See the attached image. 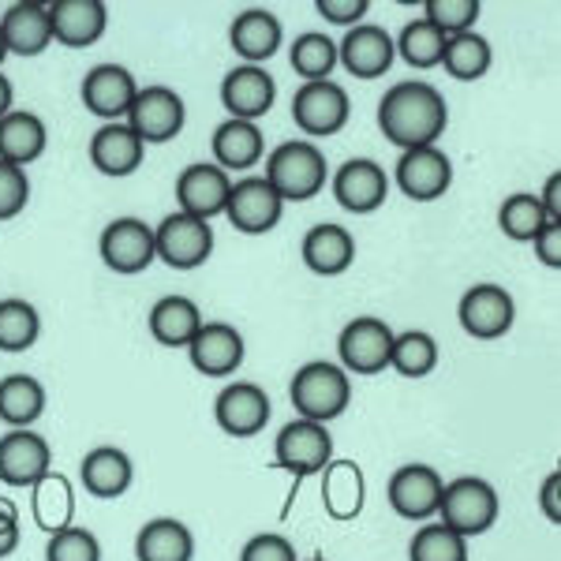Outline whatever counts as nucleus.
I'll use <instances>...</instances> for the list:
<instances>
[{"label":"nucleus","mask_w":561,"mask_h":561,"mask_svg":"<svg viewBox=\"0 0 561 561\" xmlns=\"http://www.w3.org/2000/svg\"><path fill=\"white\" fill-rule=\"evenodd\" d=\"M449 128V105L438 87L431 83H397L378 102V131L397 150L438 147V139Z\"/></svg>","instance_id":"nucleus-1"},{"label":"nucleus","mask_w":561,"mask_h":561,"mask_svg":"<svg viewBox=\"0 0 561 561\" xmlns=\"http://www.w3.org/2000/svg\"><path fill=\"white\" fill-rule=\"evenodd\" d=\"M288 397H293V409L300 412V420L325 423V427H330V423L341 420L352 404L348 370L341 364H330V359H311V364H304L293 375Z\"/></svg>","instance_id":"nucleus-2"},{"label":"nucleus","mask_w":561,"mask_h":561,"mask_svg":"<svg viewBox=\"0 0 561 561\" xmlns=\"http://www.w3.org/2000/svg\"><path fill=\"white\" fill-rule=\"evenodd\" d=\"M262 176L280 195V203H307L330 184V161L314 142H280L270 150Z\"/></svg>","instance_id":"nucleus-3"},{"label":"nucleus","mask_w":561,"mask_h":561,"mask_svg":"<svg viewBox=\"0 0 561 561\" xmlns=\"http://www.w3.org/2000/svg\"><path fill=\"white\" fill-rule=\"evenodd\" d=\"M497 513H502L497 491L479 476H460V479H454V483H446L442 502H438L442 524H446V528H454L457 536H465V539L491 531Z\"/></svg>","instance_id":"nucleus-4"},{"label":"nucleus","mask_w":561,"mask_h":561,"mask_svg":"<svg viewBox=\"0 0 561 561\" xmlns=\"http://www.w3.org/2000/svg\"><path fill=\"white\" fill-rule=\"evenodd\" d=\"M153 251L158 262H165L169 270H195L214 255V229L203 217H192L184 210L161 217L153 225Z\"/></svg>","instance_id":"nucleus-5"},{"label":"nucleus","mask_w":561,"mask_h":561,"mask_svg":"<svg viewBox=\"0 0 561 561\" xmlns=\"http://www.w3.org/2000/svg\"><path fill=\"white\" fill-rule=\"evenodd\" d=\"M274 460H277V468H285V472L296 479L319 476L333 460L330 427H325V423H311V420L285 423L274 438Z\"/></svg>","instance_id":"nucleus-6"},{"label":"nucleus","mask_w":561,"mask_h":561,"mask_svg":"<svg viewBox=\"0 0 561 561\" xmlns=\"http://www.w3.org/2000/svg\"><path fill=\"white\" fill-rule=\"evenodd\" d=\"M184 121H187L184 98L169 87H139L128 116H124V124H128L147 147L173 142L176 135L184 131Z\"/></svg>","instance_id":"nucleus-7"},{"label":"nucleus","mask_w":561,"mask_h":561,"mask_svg":"<svg viewBox=\"0 0 561 561\" xmlns=\"http://www.w3.org/2000/svg\"><path fill=\"white\" fill-rule=\"evenodd\" d=\"M352 116V102L348 90L333 79H322V83H304L293 98V121L296 128L311 139H330L348 124Z\"/></svg>","instance_id":"nucleus-8"},{"label":"nucleus","mask_w":561,"mask_h":561,"mask_svg":"<svg viewBox=\"0 0 561 561\" xmlns=\"http://www.w3.org/2000/svg\"><path fill=\"white\" fill-rule=\"evenodd\" d=\"M98 251H102V262L113 274L135 277L158 262V251H153V229L142 217H116L102 229V240H98Z\"/></svg>","instance_id":"nucleus-9"},{"label":"nucleus","mask_w":561,"mask_h":561,"mask_svg":"<svg viewBox=\"0 0 561 561\" xmlns=\"http://www.w3.org/2000/svg\"><path fill=\"white\" fill-rule=\"evenodd\" d=\"M389 352H393V330L382 319H352L337 337V356L348 375H382L389 367Z\"/></svg>","instance_id":"nucleus-10"},{"label":"nucleus","mask_w":561,"mask_h":561,"mask_svg":"<svg viewBox=\"0 0 561 561\" xmlns=\"http://www.w3.org/2000/svg\"><path fill=\"white\" fill-rule=\"evenodd\" d=\"M457 319L465 325L468 337L476 341H497L513 330L517 322V304L513 296L505 293L502 285H472L465 296H460V307H457Z\"/></svg>","instance_id":"nucleus-11"},{"label":"nucleus","mask_w":561,"mask_h":561,"mask_svg":"<svg viewBox=\"0 0 561 561\" xmlns=\"http://www.w3.org/2000/svg\"><path fill=\"white\" fill-rule=\"evenodd\" d=\"M280 214H285V203H280V195L266 184V176L232 180L225 217H229L237 232H243V237H262V232L277 229Z\"/></svg>","instance_id":"nucleus-12"},{"label":"nucleus","mask_w":561,"mask_h":561,"mask_svg":"<svg viewBox=\"0 0 561 561\" xmlns=\"http://www.w3.org/2000/svg\"><path fill=\"white\" fill-rule=\"evenodd\" d=\"M270 412H274L270 393L255 382H229L214 401L217 427L232 434V438H255V434H262L270 423Z\"/></svg>","instance_id":"nucleus-13"},{"label":"nucleus","mask_w":561,"mask_h":561,"mask_svg":"<svg viewBox=\"0 0 561 561\" xmlns=\"http://www.w3.org/2000/svg\"><path fill=\"white\" fill-rule=\"evenodd\" d=\"M393 180L412 203H434V198H442L449 192V184H454V161L438 147L404 150L393 165Z\"/></svg>","instance_id":"nucleus-14"},{"label":"nucleus","mask_w":561,"mask_h":561,"mask_svg":"<svg viewBox=\"0 0 561 561\" xmlns=\"http://www.w3.org/2000/svg\"><path fill=\"white\" fill-rule=\"evenodd\" d=\"M139 94V83L124 65H98L83 76L79 98H83L87 113H94L105 124H121Z\"/></svg>","instance_id":"nucleus-15"},{"label":"nucleus","mask_w":561,"mask_h":561,"mask_svg":"<svg viewBox=\"0 0 561 561\" xmlns=\"http://www.w3.org/2000/svg\"><path fill=\"white\" fill-rule=\"evenodd\" d=\"M277 102V79L259 65H237L221 79V105L229 121H251L266 116Z\"/></svg>","instance_id":"nucleus-16"},{"label":"nucleus","mask_w":561,"mask_h":561,"mask_svg":"<svg viewBox=\"0 0 561 561\" xmlns=\"http://www.w3.org/2000/svg\"><path fill=\"white\" fill-rule=\"evenodd\" d=\"M442 491H446V479L434 472L431 465H404L389 476V505H393L397 517L404 520H427L438 513Z\"/></svg>","instance_id":"nucleus-17"},{"label":"nucleus","mask_w":561,"mask_h":561,"mask_svg":"<svg viewBox=\"0 0 561 561\" xmlns=\"http://www.w3.org/2000/svg\"><path fill=\"white\" fill-rule=\"evenodd\" d=\"M53 472V449L31 427H12L0 438V483L34 486Z\"/></svg>","instance_id":"nucleus-18"},{"label":"nucleus","mask_w":561,"mask_h":561,"mask_svg":"<svg viewBox=\"0 0 561 561\" xmlns=\"http://www.w3.org/2000/svg\"><path fill=\"white\" fill-rule=\"evenodd\" d=\"M333 198L348 214H375L389 195V173L375 158H348L333 173Z\"/></svg>","instance_id":"nucleus-19"},{"label":"nucleus","mask_w":561,"mask_h":561,"mask_svg":"<svg viewBox=\"0 0 561 561\" xmlns=\"http://www.w3.org/2000/svg\"><path fill=\"white\" fill-rule=\"evenodd\" d=\"M393 60H397L393 34L375 23L352 26L337 45V65H345L348 76H356V79H382L389 76Z\"/></svg>","instance_id":"nucleus-20"},{"label":"nucleus","mask_w":561,"mask_h":561,"mask_svg":"<svg viewBox=\"0 0 561 561\" xmlns=\"http://www.w3.org/2000/svg\"><path fill=\"white\" fill-rule=\"evenodd\" d=\"M229 192H232V176L225 173L221 165H214V161H195V165H187L176 180L180 210L203 217V221H214L217 214H225Z\"/></svg>","instance_id":"nucleus-21"},{"label":"nucleus","mask_w":561,"mask_h":561,"mask_svg":"<svg viewBox=\"0 0 561 561\" xmlns=\"http://www.w3.org/2000/svg\"><path fill=\"white\" fill-rule=\"evenodd\" d=\"M187 359L198 375L206 378H229L243 364V337L229 322H203L195 341L187 345Z\"/></svg>","instance_id":"nucleus-22"},{"label":"nucleus","mask_w":561,"mask_h":561,"mask_svg":"<svg viewBox=\"0 0 561 561\" xmlns=\"http://www.w3.org/2000/svg\"><path fill=\"white\" fill-rule=\"evenodd\" d=\"M53 20V42L68 45V49H90L102 42L108 26L105 0H53L49 4Z\"/></svg>","instance_id":"nucleus-23"},{"label":"nucleus","mask_w":561,"mask_h":561,"mask_svg":"<svg viewBox=\"0 0 561 561\" xmlns=\"http://www.w3.org/2000/svg\"><path fill=\"white\" fill-rule=\"evenodd\" d=\"M280 42H285V26L274 12H266V8H248V12H240L237 20L229 23V45L237 49V57L243 65H266V60H274V53L280 49Z\"/></svg>","instance_id":"nucleus-24"},{"label":"nucleus","mask_w":561,"mask_h":561,"mask_svg":"<svg viewBox=\"0 0 561 561\" xmlns=\"http://www.w3.org/2000/svg\"><path fill=\"white\" fill-rule=\"evenodd\" d=\"M147 158V142L128 124H102L90 135V165L102 176H131Z\"/></svg>","instance_id":"nucleus-25"},{"label":"nucleus","mask_w":561,"mask_h":561,"mask_svg":"<svg viewBox=\"0 0 561 561\" xmlns=\"http://www.w3.org/2000/svg\"><path fill=\"white\" fill-rule=\"evenodd\" d=\"M322 510L330 520H356L367 505V479L356 460L333 457L322 468Z\"/></svg>","instance_id":"nucleus-26"},{"label":"nucleus","mask_w":561,"mask_h":561,"mask_svg":"<svg viewBox=\"0 0 561 561\" xmlns=\"http://www.w3.org/2000/svg\"><path fill=\"white\" fill-rule=\"evenodd\" d=\"M0 34H4L8 57H38L53 42L49 4H31V0L12 4L0 15Z\"/></svg>","instance_id":"nucleus-27"},{"label":"nucleus","mask_w":561,"mask_h":561,"mask_svg":"<svg viewBox=\"0 0 561 561\" xmlns=\"http://www.w3.org/2000/svg\"><path fill=\"white\" fill-rule=\"evenodd\" d=\"M300 255H304V266L311 270V274L341 277L352 262H356V240H352V232L341 229V225L322 221L304 237Z\"/></svg>","instance_id":"nucleus-28"},{"label":"nucleus","mask_w":561,"mask_h":561,"mask_svg":"<svg viewBox=\"0 0 561 561\" xmlns=\"http://www.w3.org/2000/svg\"><path fill=\"white\" fill-rule=\"evenodd\" d=\"M210 147L214 165H221L225 173H248V169H255L266 158V135L251 121H225L217 124Z\"/></svg>","instance_id":"nucleus-29"},{"label":"nucleus","mask_w":561,"mask_h":561,"mask_svg":"<svg viewBox=\"0 0 561 561\" xmlns=\"http://www.w3.org/2000/svg\"><path fill=\"white\" fill-rule=\"evenodd\" d=\"M79 479H83L87 494L102 497V502H113V497L128 494L131 479H135V465L124 449L116 446H98L90 449L79 465Z\"/></svg>","instance_id":"nucleus-30"},{"label":"nucleus","mask_w":561,"mask_h":561,"mask_svg":"<svg viewBox=\"0 0 561 561\" xmlns=\"http://www.w3.org/2000/svg\"><path fill=\"white\" fill-rule=\"evenodd\" d=\"M147 325L158 345L187 348L195 341V333L203 330V311H198V304L187 300V296H161V300L150 307Z\"/></svg>","instance_id":"nucleus-31"},{"label":"nucleus","mask_w":561,"mask_h":561,"mask_svg":"<svg viewBox=\"0 0 561 561\" xmlns=\"http://www.w3.org/2000/svg\"><path fill=\"white\" fill-rule=\"evenodd\" d=\"M45 147H49V131H45L42 116H34L31 108H12L0 121V161L26 169L31 161L42 158Z\"/></svg>","instance_id":"nucleus-32"},{"label":"nucleus","mask_w":561,"mask_h":561,"mask_svg":"<svg viewBox=\"0 0 561 561\" xmlns=\"http://www.w3.org/2000/svg\"><path fill=\"white\" fill-rule=\"evenodd\" d=\"M135 558L139 561H192L195 536L184 520L176 517H153L135 536Z\"/></svg>","instance_id":"nucleus-33"},{"label":"nucleus","mask_w":561,"mask_h":561,"mask_svg":"<svg viewBox=\"0 0 561 561\" xmlns=\"http://www.w3.org/2000/svg\"><path fill=\"white\" fill-rule=\"evenodd\" d=\"M31 510H34V524L49 536L71 528V517H76V491L65 476L49 472L42 476L38 483L31 486Z\"/></svg>","instance_id":"nucleus-34"},{"label":"nucleus","mask_w":561,"mask_h":561,"mask_svg":"<svg viewBox=\"0 0 561 561\" xmlns=\"http://www.w3.org/2000/svg\"><path fill=\"white\" fill-rule=\"evenodd\" d=\"M45 412V386L34 375L0 378V420L8 427H31Z\"/></svg>","instance_id":"nucleus-35"},{"label":"nucleus","mask_w":561,"mask_h":561,"mask_svg":"<svg viewBox=\"0 0 561 561\" xmlns=\"http://www.w3.org/2000/svg\"><path fill=\"white\" fill-rule=\"evenodd\" d=\"M491 42L479 31L457 34V38H446V53H442V68L457 79V83H476L491 71Z\"/></svg>","instance_id":"nucleus-36"},{"label":"nucleus","mask_w":561,"mask_h":561,"mask_svg":"<svg viewBox=\"0 0 561 561\" xmlns=\"http://www.w3.org/2000/svg\"><path fill=\"white\" fill-rule=\"evenodd\" d=\"M42 337V314L31 300H0V352H31Z\"/></svg>","instance_id":"nucleus-37"},{"label":"nucleus","mask_w":561,"mask_h":561,"mask_svg":"<svg viewBox=\"0 0 561 561\" xmlns=\"http://www.w3.org/2000/svg\"><path fill=\"white\" fill-rule=\"evenodd\" d=\"M288 60H293V71L304 83H322V79H330L333 68H337V42L322 31H307L293 42Z\"/></svg>","instance_id":"nucleus-38"},{"label":"nucleus","mask_w":561,"mask_h":561,"mask_svg":"<svg viewBox=\"0 0 561 561\" xmlns=\"http://www.w3.org/2000/svg\"><path fill=\"white\" fill-rule=\"evenodd\" d=\"M397 45V57L404 60V65L427 71V68H442V53H446V34L438 31V26H431L427 20H412L404 23V31L393 38Z\"/></svg>","instance_id":"nucleus-39"},{"label":"nucleus","mask_w":561,"mask_h":561,"mask_svg":"<svg viewBox=\"0 0 561 561\" xmlns=\"http://www.w3.org/2000/svg\"><path fill=\"white\" fill-rule=\"evenodd\" d=\"M389 367L404 378H427L438 367V341L423 330L393 333V352H389Z\"/></svg>","instance_id":"nucleus-40"},{"label":"nucleus","mask_w":561,"mask_h":561,"mask_svg":"<svg viewBox=\"0 0 561 561\" xmlns=\"http://www.w3.org/2000/svg\"><path fill=\"white\" fill-rule=\"evenodd\" d=\"M547 221H550V217H547V210H542L539 195H531V192H517V195H510L502 206H497V229H502L510 240H517V243H531V240H536V232Z\"/></svg>","instance_id":"nucleus-41"},{"label":"nucleus","mask_w":561,"mask_h":561,"mask_svg":"<svg viewBox=\"0 0 561 561\" xmlns=\"http://www.w3.org/2000/svg\"><path fill=\"white\" fill-rule=\"evenodd\" d=\"M409 561H468V539L446 524H427L412 536Z\"/></svg>","instance_id":"nucleus-42"},{"label":"nucleus","mask_w":561,"mask_h":561,"mask_svg":"<svg viewBox=\"0 0 561 561\" xmlns=\"http://www.w3.org/2000/svg\"><path fill=\"white\" fill-rule=\"evenodd\" d=\"M479 15H483L479 0H427V4H423V20L431 26H438L446 38L476 31Z\"/></svg>","instance_id":"nucleus-43"},{"label":"nucleus","mask_w":561,"mask_h":561,"mask_svg":"<svg viewBox=\"0 0 561 561\" xmlns=\"http://www.w3.org/2000/svg\"><path fill=\"white\" fill-rule=\"evenodd\" d=\"M45 561H102V542H98L94 531L71 524V528L49 536Z\"/></svg>","instance_id":"nucleus-44"},{"label":"nucleus","mask_w":561,"mask_h":561,"mask_svg":"<svg viewBox=\"0 0 561 561\" xmlns=\"http://www.w3.org/2000/svg\"><path fill=\"white\" fill-rule=\"evenodd\" d=\"M26 203H31V176H26V169L0 161V221L20 217Z\"/></svg>","instance_id":"nucleus-45"},{"label":"nucleus","mask_w":561,"mask_h":561,"mask_svg":"<svg viewBox=\"0 0 561 561\" xmlns=\"http://www.w3.org/2000/svg\"><path fill=\"white\" fill-rule=\"evenodd\" d=\"M240 561H300V558H296V547L285 536H277V531H262V536L243 542Z\"/></svg>","instance_id":"nucleus-46"},{"label":"nucleus","mask_w":561,"mask_h":561,"mask_svg":"<svg viewBox=\"0 0 561 561\" xmlns=\"http://www.w3.org/2000/svg\"><path fill=\"white\" fill-rule=\"evenodd\" d=\"M314 12L333 26H359L370 12V0H314Z\"/></svg>","instance_id":"nucleus-47"},{"label":"nucleus","mask_w":561,"mask_h":561,"mask_svg":"<svg viewBox=\"0 0 561 561\" xmlns=\"http://www.w3.org/2000/svg\"><path fill=\"white\" fill-rule=\"evenodd\" d=\"M531 248H536V259L542 262V266L558 270L561 266V221L542 225V229L536 232V240H531Z\"/></svg>","instance_id":"nucleus-48"},{"label":"nucleus","mask_w":561,"mask_h":561,"mask_svg":"<svg viewBox=\"0 0 561 561\" xmlns=\"http://www.w3.org/2000/svg\"><path fill=\"white\" fill-rule=\"evenodd\" d=\"M20 547V513L8 497H0V558H8Z\"/></svg>","instance_id":"nucleus-49"},{"label":"nucleus","mask_w":561,"mask_h":561,"mask_svg":"<svg viewBox=\"0 0 561 561\" xmlns=\"http://www.w3.org/2000/svg\"><path fill=\"white\" fill-rule=\"evenodd\" d=\"M558 491H561V476H558V472H550L547 479H542V486H539V510L547 513V520H550V524H561Z\"/></svg>","instance_id":"nucleus-50"},{"label":"nucleus","mask_w":561,"mask_h":561,"mask_svg":"<svg viewBox=\"0 0 561 561\" xmlns=\"http://www.w3.org/2000/svg\"><path fill=\"white\" fill-rule=\"evenodd\" d=\"M539 203H542V210H547L550 221H561V176H558V173H550V176H547Z\"/></svg>","instance_id":"nucleus-51"},{"label":"nucleus","mask_w":561,"mask_h":561,"mask_svg":"<svg viewBox=\"0 0 561 561\" xmlns=\"http://www.w3.org/2000/svg\"><path fill=\"white\" fill-rule=\"evenodd\" d=\"M12 102H15V90H12V79L0 71V121L12 113Z\"/></svg>","instance_id":"nucleus-52"},{"label":"nucleus","mask_w":561,"mask_h":561,"mask_svg":"<svg viewBox=\"0 0 561 561\" xmlns=\"http://www.w3.org/2000/svg\"><path fill=\"white\" fill-rule=\"evenodd\" d=\"M4 57H8V45H4V34H0V65H4Z\"/></svg>","instance_id":"nucleus-53"},{"label":"nucleus","mask_w":561,"mask_h":561,"mask_svg":"<svg viewBox=\"0 0 561 561\" xmlns=\"http://www.w3.org/2000/svg\"><path fill=\"white\" fill-rule=\"evenodd\" d=\"M311 561H325V558H311Z\"/></svg>","instance_id":"nucleus-54"}]
</instances>
